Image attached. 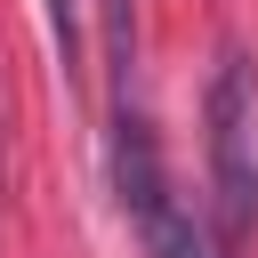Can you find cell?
<instances>
[{"label":"cell","mask_w":258,"mask_h":258,"mask_svg":"<svg viewBox=\"0 0 258 258\" xmlns=\"http://www.w3.org/2000/svg\"><path fill=\"white\" fill-rule=\"evenodd\" d=\"M210 177H218V210L226 226L258 218V153H250V64L226 56L210 81Z\"/></svg>","instance_id":"7a4b0ae2"},{"label":"cell","mask_w":258,"mask_h":258,"mask_svg":"<svg viewBox=\"0 0 258 258\" xmlns=\"http://www.w3.org/2000/svg\"><path fill=\"white\" fill-rule=\"evenodd\" d=\"M48 32H56L64 64H73V56H81V0H48Z\"/></svg>","instance_id":"3957f363"},{"label":"cell","mask_w":258,"mask_h":258,"mask_svg":"<svg viewBox=\"0 0 258 258\" xmlns=\"http://www.w3.org/2000/svg\"><path fill=\"white\" fill-rule=\"evenodd\" d=\"M113 185H121V210L137 218V234H145V250H153V258H218L210 226L169 194L161 153H153L145 121H137L129 105H113Z\"/></svg>","instance_id":"6da1fadb"}]
</instances>
